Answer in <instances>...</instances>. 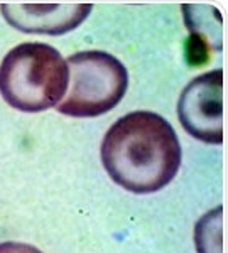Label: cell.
Here are the masks:
<instances>
[{"label": "cell", "instance_id": "cell-1", "mask_svg": "<svg viewBox=\"0 0 228 253\" xmlns=\"http://www.w3.org/2000/svg\"><path fill=\"white\" fill-rule=\"evenodd\" d=\"M100 154L112 181L136 194L161 191L181 166V145L173 125L145 110L129 113L110 126Z\"/></svg>", "mask_w": 228, "mask_h": 253}, {"label": "cell", "instance_id": "cell-6", "mask_svg": "<svg viewBox=\"0 0 228 253\" xmlns=\"http://www.w3.org/2000/svg\"><path fill=\"white\" fill-rule=\"evenodd\" d=\"M0 253H43V252L27 243L5 242V243H0Z\"/></svg>", "mask_w": 228, "mask_h": 253}, {"label": "cell", "instance_id": "cell-2", "mask_svg": "<svg viewBox=\"0 0 228 253\" xmlns=\"http://www.w3.org/2000/svg\"><path fill=\"white\" fill-rule=\"evenodd\" d=\"M68 83L66 61L49 44H19L0 64V95L19 112L38 113L52 108L64 98Z\"/></svg>", "mask_w": 228, "mask_h": 253}, {"label": "cell", "instance_id": "cell-4", "mask_svg": "<svg viewBox=\"0 0 228 253\" xmlns=\"http://www.w3.org/2000/svg\"><path fill=\"white\" fill-rule=\"evenodd\" d=\"M182 128L205 144H223V71L213 69L196 76L178 101Z\"/></svg>", "mask_w": 228, "mask_h": 253}, {"label": "cell", "instance_id": "cell-5", "mask_svg": "<svg viewBox=\"0 0 228 253\" xmlns=\"http://www.w3.org/2000/svg\"><path fill=\"white\" fill-rule=\"evenodd\" d=\"M3 17L14 29L59 36L80 26L91 12L90 3H3Z\"/></svg>", "mask_w": 228, "mask_h": 253}, {"label": "cell", "instance_id": "cell-3", "mask_svg": "<svg viewBox=\"0 0 228 253\" xmlns=\"http://www.w3.org/2000/svg\"><path fill=\"white\" fill-rule=\"evenodd\" d=\"M70 83L58 112L68 117H98L117 107L129 86V73L105 51H81L68 58Z\"/></svg>", "mask_w": 228, "mask_h": 253}]
</instances>
